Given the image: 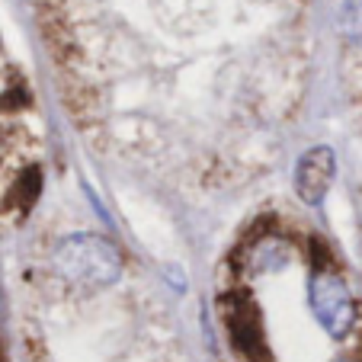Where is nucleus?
<instances>
[{
    "label": "nucleus",
    "instance_id": "1",
    "mask_svg": "<svg viewBox=\"0 0 362 362\" xmlns=\"http://www.w3.org/2000/svg\"><path fill=\"white\" fill-rule=\"evenodd\" d=\"M52 267L68 286L93 292L122 276V250L103 234H68L52 253Z\"/></svg>",
    "mask_w": 362,
    "mask_h": 362
},
{
    "label": "nucleus",
    "instance_id": "2",
    "mask_svg": "<svg viewBox=\"0 0 362 362\" xmlns=\"http://www.w3.org/2000/svg\"><path fill=\"white\" fill-rule=\"evenodd\" d=\"M308 305L334 340H343L356 327V298L334 267H315L308 279Z\"/></svg>",
    "mask_w": 362,
    "mask_h": 362
},
{
    "label": "nucleus",
    "instance_id": "3",
    "mask_svg": "<svg viewBox=\"0 0 362 362\" xmlns=\"http://www.w3.org/2000/svg\"><path fill=\"white\" fill-rule=\"evenodd\" d=\"M221 317H225L228 337H231L234 349L244 356L247 362H267V334H263V315L247 295H228L221 301Z\"/></svg>",
    "mask_w": 362,
    "mask_h": 362
},
{
    "label": "nucleus",
    "instance_id": "4",
    "mask_svg": "<svg viewBox=\"0 0 362 362\" xmlns=\"http://www.w3.org/2000/svg\"><path fill=\"white\" fill-rule=\"evenodd\" d=\"M337 177V158L330 148H311L298 158L295 167V192L305 205H321Z\"/></svg>",
    "mask_w": 362,
    "mask_h": 362
},
{
    "label": "nucleus",
    "instance_id": "5",
    "mask_svg": "<svg viewBox=\"0 0 362 362\" xmlns=\"http://www.w3.org/2000/svg\"><path fill=\"white\" fill-rule=\"evenodd\" d=\"M340 29L353 45L362 48V0H343L340 7Z\"/></svg>",
    "mask_w": 362,
    "mask_h": 362
},
{
    "label": "nucleus",
    "instance_id": "6",
    "mask_svg": "<svg viewBox=\"0 0 362 362\" xmlns=\"http://www.w3.org/2000/svg\"><path fill=\"white\" fill-rule=\"evenodd\" d=\"M340 362H356V359H340Z\"/></svg>",
    "mask_w": 362,
    "mask_h": 362
}]
</instances>
